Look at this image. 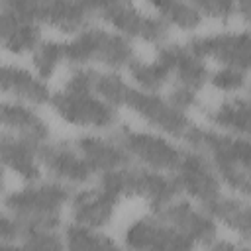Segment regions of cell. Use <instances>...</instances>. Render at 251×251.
<instances>
[{
  "instance_id": "obj_1",
  "label": "cell",
  "mask_w": 251,
  "mask_h": 251,
  "mask_svg": "<svg viewBox=\"0 0 251 251\" xmlns=\"http://www.w3.org/2000/svg\"><path fill=\"white\" fill-rule=\"evenodd\" d=\"M92 92L114 108H129L165 135L182 139L192 126L186 112L173 106L167 98L157 92L131 86L116 73L92 71Z\"/></svg>"
},
{
  "instance_id": "obj_2",
  "label": "cell",
  "mask_w": 251,
  "mask_h": 251,
  "mask_svg": "<svg viewBox=\"0 0 251 251\" xmlns=\"http://www.w3.org/2000/svg\"><path fill=\"white\" fill-rule=\"evenodd\" d=\"M71 194L63 182L29 184L4 196V208L24 229H55L61 226L63 206Z\"/></svg>"
},
{
  "instance_id": "obj_3",
  "label": "cell",
  "mask_w": 251,
  "mask_h": 251,
  "mask_svg": "<svg viewBox=\"0 0 251 251\" xmlns=\"http://www.w3.org/2000/svg\"><path fill=\"white\" fill-rule=\"evenodd\" d=\"M51 108L67 124L78 127L108 129L118 122V110L98 98L92 90H75L63 86L49 98Z\"/></svg>"
},
{
  "instance_id": "obj_4",
  "label": "cell",
  "mask_w": 251,
  "mask_h": 251,
  "mask_svg": "<svg viewBox=\"0 0 251 251\" xmlns=\"http://www.w3.org/2000/svg\"><path fill=\"white\" fill-rule=\"evenodd\" d=\"M116 139L129 157L137 159L145 169H153V171L175 173L184 153L180 147H176L163 135L135 131L127 126L120 127V131L116 133Z\"/></svg>"
},
{
  "instance_id": "obj_5",
  "label": "cell",
  "mask_w": 251,
  "mask_h": 251,
  "mask_svg": "<svg viewBox=\"0 0 251 251\" xmlns=\"http://www.w3.org/2000/svg\"><path fill=\"white\" fill-rule=\"evenodd\" d=\"M122 192L124 198H143L153 212H159L176 200L180 186L173 173L122 167Z\"/></svg>"
},
{
  "instance_id": "obj_6",
  "label": "cell",
  "mask_w": 251,
  "mask_h": 251,
  "mask_svg": "<svg viewBox=\"0 0 251 251\" xmlns=\"http://www.w3.org/2000/svg\"><path fill=\"white\" fill-rule=\"evenodd\" d=\"M173 175L180 186V192H186L202 208H206L222 194V180L218 178L212 163L206 155L194 149L182 153Z\"/></svg>"
},
{
  "instance_id": "obj_7",
  "label": "cell",
  "mask_w": 251,
  "mask_h": 251,
  "mask_svg": "<svg viewBox=\"0 0 251 251\" xmlns=\"http://www.w3.org/2000/svg\"><path fill=\"white\" fill-rule=\"evenodd\" d=\"M186 49L200 59H214L222 67H237L249 69V51L251 41L247 31H229V33H214V35H196L188 39Z\"/></svg>"
},
{
  "instance_id": "obj_8",
  "label": "cell",
  "mask_w": 251,
  "mask_h": 251,
  "mask_svg": "<svg viewBox=\"0 0 251 251\" xmlns=\"http://www.w3.org/2000/svg\"><path fill=\"white\" fill-rule=\"evenodd\" d=\"M100 14L118 33H122L126 37L141 39L145 43L159 45L169 33V25L163 18L147 16V14L139 12L131 4V0L112 4V6L104 8Z\"/></svg>"
},
{
  "instance_id": "obj_9",
  "label": "cell",
  "mask_w": 251,
  "mask_h": 251,
  "mask_svg": "<svg viewBox=\"0 0 251 251\" xmlns=\"http://www.w3.org/2000/svg\"><path fill=\"white\" fill-rule=\"evenodd\" d=\"M37 157L41 169H45L51 176L67 184H84L92 178L94 171L82 159L75 145L69 143H49L43 141L37 145Z\"/></svg>"
},
{
  "instance_id": "obj_10",
  "label": "cell",
  "mask_w": 251,
  "mask_h": 251,
  "mask_svg": "<svg viewBox=\"0 0 251 251\" xmlns=\"http://www.w3.org/2000/svg\"><path fill=\"white\" fill-rule=\"evenodd\" d=\"M159 220L173 226L192 239L194 245H210L218 237V224L206 212L194 208L188 200H173L163 210L155 212Z\"/></svg>"
},
{
  "instance_id": "obj_11",
  "label": "cell",
  "mask_w": 251,
  "mask_h": 251,
  "mask_svg": "<svg viewBox=\"0 0 251 251\" xmlns=\"http://www.w3.org/2000/svg\"><path fill=\"white\" fill-rule=\"evenodd\" d=\"M69 202L75 224L100 229L112 220L120 200L98 184L96 188L78 190L75 196L69 198Z\"/></svg>"
},
{
  "instance_id": "obj_12",
  "label": "cell",
  "mask_w": 251,
  "mask_h": 251,
  "mask_svg": "<svg viewBox=\"0 0 251 251\" xmlns=\"http://www.w3.org/2000/svg\"><path fill=\"white\" fill-rule=\"evenodd\" d=\"M0 94H8L29 106L49 104L51 90L35 73L0 61Z\"/></svg>"
},
{
  "instance_id": "obj_13",
  "label": "cell",
  "mask_w": 251,
  "mask_h": 251,
  "mask_svg": "<svg viewBox=\"0 0 251 251\" xmlns=\"http://www.w3.org/2000/svg\"><path fill=\"white\" fill-rule=\"evenodd\" d=\"M0 167L10 169L25 182H35L41 176L37 143L16 133L0 135Z\"/></svg>"
},
{
  "instance_id": "obj_14",
  "label": "cell",
  "mask_w": 251,
  "mask_h": 251,
  "mask_svg": "<svg viewBox=\"0 0 251 251\" xmlns=\"http://www.w3.org/2000/svg\"><path fill=\"white\" fill-rule=\"evenodd\" d=\"M157 57L171 69V76L176 80V84L198 92L208 82L210 71L204 65V59H200L194 53H190L186 49V45L161 47L157 51Z\"/></svg>"
},
{
  "instance_id": "obj_15",
  "label": "cell",
  "mask_w": 251,
  "mask_h": 251,
  "mask_svg": "<svg viewBox=\"0 0 251 251\" xmlns=\"http://www.w3.org/2000/svg\"><path fill=\"white\" fill-rule=\"evenodd\" d=\"M0 126L6 127L10 133L25 137L33 143H43L49 137V127L43 118L31 110L25 102H0Z\"/></svg>"
},
{
  "instance_id": "obj_16",
  "label": "cell",
  "mask_w": 251,
  "mask_h": 251,
  "mask_svg": "<svg viewBox=\"0 0 251 251\" xmlns=\"http://www.w3.org/2000/svg\"><path fill=\"white\" fill-rule=\"evenodd\" d=\"M76 151L82 155V159L90 165L94 173H106L112 169L126 167L129 161V155L124 151V147L118 143V139H106L100 135H82L75 143Z\"/></svg>"
},
{
  "instance_id": "obj_17",
  "label": "cell",
  "mask_w": 251,
  "mask_h": 251,
  "mask_svg": "<svg viewBox=\"0 0 251 251\" xmlns=\"http://www.w3.org/2000/svg\"><path fill=\"white\" fill-rule=\"evenodd\" d=\"M90 12L82 0H47L37 14V24H45L63 33H76L86 25Z\"/></svg>"
},
{
  "instance_id": "obj_18",
  "label": "cell",
  "mask_w": 251,
  "mask_h": 251,
  "mask_svg": "<svg viewBox=\"0 0 251 251\" xmlns=\"http://www.w3.org/2000/svg\"><path fill=\"white\" fill-rule=\"evenodd\" d=\"M202 210H206L216 222H222L231 231H235L243 241L251 239V208L245 198L220 194Z\"/></svg>"
},
{
  "instance_id": "obj_19",
  "label": "cell",
  "mask_w": 251,
  "mask_h": 251,
  "mask_svg": "<svg viewBox=\"0 0 251 251\" xmlns=\"http://www.w3.org/2000/svg\"><path fill=\"white\" fill-rule=\"evenodd\" d=\"M208 122L218 129L233 135L249 133V100L245 96H233L218 104L206 114Z\"/></svg>"
},
{
  "instance_id": "obj_20",
  "label": "cell",
  "mask_w": 251,
  "mask_h": 251,
  "mask_svg": "<svg viewBox=\"0 0 251 251\" xmlns=\"http://www.w3.org/2000/svg\"><path fill=\"white\" fill-rule=\"evenodd\" d=\"M102 27H82L69 41H63V63L84 67L88 63H98Z\"/></svg>"
},
{
  "instance_id": "obj_21",
  "label": "cell",
  "mask_w": 251,
  "mask_h": 251,
  "mask_svg": "<svg viewBox=\"0 0 251 251\" xmlns=\"http://www.w3.org/2000/svg\"><path fill=\"white\" fill-rule=\"evenodd\" d=\"M127 71L135 80L137 88H143L149 92H159L171 80V69L159 57H155V61L133 59L127 65Z\"/></svg>"
},
{
  "instance_id": "obj_22",
  "label": "cell",
  "mask_w": 251,
  "mask_h": 251,
  "mask_svg": "<svg viewBox=\"0 0 251 251\" xmlns=\"http://www.w3.org/2000/svg\"><path fill=\"white\" fill-rule=\"evenodd\" d=\"M63 243L69 249H110V247H116V241L110 235L98 231L96 227H88V226L75 224V222L65 227Z\"/></svg>"
},
{
  "instance_id": "obj_23",
  "label": "cell",
  "mask_w": 251,
  "mask_h": 251,
  "mask_svg": "<svg viewBox=\"0 0 251 251\" xmlns=\"http://www.w3.org/2000/svg\"><path fill=\"white\" fill-rule=\"evenodd\" d=\"M31 63L35 75L43 80L51 78L57 67L63 63V43L59 41H39L31 51Z\"/></svg>"
},
{
  "instance_id": "obj_24",
  "label": "cell",
  "mask_w": 251,
  "mask_h": 251,
  "mask_svg": "<svg viewBox=\"0 0 251 251\" xmlns=\"http://www.w3.org/2000/svg\"><path fill=\"white\" fill-rule=\"evenodd\" d=\"M39 41H41L39 24H35V22H20L14 27V31L10 33V37L6 39L4 49L14 53V55H24V53H31Z\"/></svg>"
},
{
  "instance_id": "obj_25",
  "label": "cell",
  "mask_w": 251,
  "mask_h": 251,
  "mask_svg": "<svg viewBox=\"0 0 251 251\" xmlns=\"http://www.w3.org/2000/svg\"><path fill=\"white\" fill-rule=\"evenodd\" d=\"M157 233V216L135 220L124 233L126 245L131 249H153Z\"/></svg>"
},
{
  "instance_id": "obj_26",
  "label": "cell",
  "mask_w": 251,
  "mask_h": 251,
  "mask_svg": "<svg viewBox=\"0 0 251 251\" xmlns=\"http://www.w3.org/2000/svg\"><path fill=\"white\" fill-rule=\"evenodd\" d=\"M161 18L184 31H192L202 24V16L198 14V10L194 6H190L186 0H173V4L161 12Z\"/></svg>"
},
{
  "instance_id": "obj_27",
  "label": "cell",
  "mask_w": 251,
  "mask_h": 251,
  "mask_svg": "<svg viewBox=\"0 0 251 251\" xmlns=\"http://www.w3.org/2000/svg\"><path fill=\"white\" fill-rule=\"evenodd\" d=\"M208 82L222 92H239L247 82V71L237 67H220L218 71L210 73Z\"/></svg>"
},
{
  "instance_id": "obj_28",
  "label": "cell",
  "mask_w": 251,
  "mask_h": 251,
  "mask_svg": "<svg viewBox=\"0 0 251 251\" xmlns=\"http://www.w3.org/2000/svg\"><path fill=\"white\" fill-rule=\"evenodd\" d=\"M18 245L31 247V249H61V247H65L63 235H59L55 229H24Z\"/></svg>"
},
{
  "instance_id": "obj_29",
  "label": "cell",
  "mask_w": 251,
  "mask_h": 251,
  "mask_svg": "<svg viewBox=\"0 0 251 251\" xmlns=\"http://www.w3.org/2000/svg\"><path fill=\"white\" fill-rule=\"evenodd\" d=\"M198 14L212 20H229L235 16V0H186Z\"/></svg>"
},
{
  "instance_id": "obj_30",
  "label": "cell",
  "mask_w": 251,
  "mask_h": 251,
  "mask_svg": "<svg viewBox=\"0 0 251 251\" xmlns=\"http://www.w3.org/2000/svg\"><path fill=\"white\" fill-rule=\"evenodd\" d=\"M45 2L47 0H0V10L10 12L18 20L37 24V14Z\"/></svg>"
},
{
  "instance_id": "obj_31",
  "label": "cell",
  "mask_w": 251,
  "mask_h": 251,
  "mask_svg": "<svg viewBox=\"0 0 251 251\" xmlns=\"http://www.w3.org/2000/svg\"><path fill=\"white\" fill-rule=\"evenodd\" d=\"M22 224L12 214H0V247H12L20 243Z\"/></svg>"
},
{
  "instance_id": "obj_32",
  "label": "cell",
  "mask_w": 251,
  "mask_h": 251,
  "mask_svg": "<svg viewBox=\"0 0 251 251\" xmlns=\"http://www.w3.org/2000/svg\"><path fill=\"white\" fill-rule=\"evenodd\" d=\"M167 100H169L173 106H176L178 110H182V112H186V110H190V108H194V106L198 104L196 92L190 90V88H186V86H180V84H176V86L171 90V94L167 96Z\"/></svg>"
},
{
  "instance_id": "obj_33",
  "label": "cell",
  "mask_w": 251,
  "mask_h": 251,
  "mask_svg": "<svg viewBox=\"0 0 251 251\" xmlns=\"http://www.w3.org/2000/svg\"><path fill=\"white\" fill-rule=\"evenodd\" d=\"M20 22H24V20H18V18L12 16L10 12L0 10V47H4L6 39L10 37V33L14 31V27H16Z\"/></svg>"
},
{
  "instance_id": "obj_34",
  "label": "cell",
  "mask_w": 251,
  "mask_h": 251,
  "mask_svg": "<svg viewBox=\"0 0 251 251\" xmlns=\"http://www.w3.org/2000/svg\"><path fill=\"white\" fill-rule=\"evenodd\" d=\"M249 2L251 0H235V16L249 20Z\"/></svg>"
},
{
  "instance_id": "obj_35",
  "label": "cell",
  "mask_w": 251,
  "mask_h": 251,
  "mask_svg": "<svg viewBox=\"0 0 251 251\" xmlns=\"http://www.w3.org/2000/svg\"><path fill=\"white\" fill-rule=\"evenodd\" d=\"M153 8H157V12H165L171 4H173V0H147Z\"/></svg>"
},
{
  "instance_id": "obj_36",
  "label": "cell",
  "mask_w": 251,
  "mask_h": 251,
  "mask_svg": "<svg viewBox=\"0 0 251 251\" xmlns=\"http://www.w3.org/2000/svg\"><path fill=\"white\" fill-rule=\"evenodd\" d=\"M4 188H6V178H4V171L0 167V194H4Z\"/></svg>"
}]
</instances>
